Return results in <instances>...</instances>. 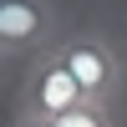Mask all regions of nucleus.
Instances as JSON below:
<instances>
[{
	"instance_id": "nucleus-1",
	"label": "nucleus",
	"mask_w": 127,
	"mask_h": 127,
	"mask_svg": "<svg viewBox=\"0 0 127 127\" xmlns=\"http://www.w3.org/2000/svg\"><path fill=\"white\" fill-rule=\"evenodd\" d=\"M56 56H61V66L76 76V87L87 92V102H102V107H107L122 92V81H127V66H122L117 46H112L102 31H76V36L56 41Z\"/></svg>"
},
{
	"instance_id": "nucleus-2",
	"label": "nucleus",
	"mask_w": 127,
	"mask_h": 127,
	"mask_svg": "<svg viewBox=\"0 0 127 127\" xmlns=\"http://www.w3.org/2000/svg\"><path fill=\"white\" fill-rule=\"evenodd\" d=\"M81 102H87V92H81L76 76L61 66L56 46L41 51V56H31L26 81H20V92H15V112L41 117V122H56V117H66L71 107H81Z\"/></svg>"
},
{
	"instance_id": "nucleus-3",
	"label": "nucleus",
	"mask_w": 127,
	"mask_h": 127,
	"mask_svg": "<svg viewBox=\"0 0 127 127\" xmlns=\"http://www.w3.org/2000/svg\"><path fill=\"white\" fill-rule=\"evenodd\" d=\"M56 46V5L51 0H0V51L41 56Z\"/></svg>"
},
{
	"instance_id": "nucleus-4",
	"label": "nucleus",
	"mask_w": 127,
	"mask_h": 127,
	"mask_svg": "<svg viewBox=\"0 0 127 127\" xmlns=\"http://www.w3.org/2000/svg\"><path fill=\"white\" fill-rule=\"evenodd\" d=\"M51 127H112V112L102 107V102H81V107H71L66 117H56Z\"/></svg>"
},
{
	"instance_id": "nucleus-5",
	"label": "nucleus",
	"mask_w": 127,
	"mask_h": 127,
	"mask_svg": "<svg viewBox=\"0 0 127 127\" xmlns=\"http://www.w3.org/2000/svg\"><path fill=\"white\" fill-rule=\"evenodd\" d=\"M10 127H51V122H41V117H26V112H15V122Z\"/></svg>"
}]
</instances>
